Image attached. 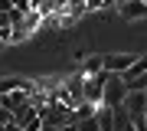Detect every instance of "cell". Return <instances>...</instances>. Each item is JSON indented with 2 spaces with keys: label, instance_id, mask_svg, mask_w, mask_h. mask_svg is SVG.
Wrapping results in <instances>:
<instances>
[{
  "label": "cell",
  "instance_id": "cell-1",
  "mask_svg": "<svg viewBox=\"0 0 147 131\" xmlns=\"http://www.w3.org/2000/svg\"><path fill=\"white\" fill-rule=\"evenodd\" d=\"M124 95H127V82L115 72H105V85H101V105L108 108H118L124 105Z\"/></svg>",
  "mask_w": 147,
  "mask_h": 131
},
{
  "label": "cell",
  "instance_id": "cell-2",
  "mask_svg": "<svg viewBox=\"0 0 147 131\" xmlns=\"http://www.w3.org/2000/svg\"><path fill=\"white\" fill-rule=\"evenodd\" d=\"M134 52H111V56H105V72H115V75H124L127 66L134 62Z\"/></svg>",
  "mask_w": 147,
  "mask_h": 131
},
{
  "label": "cell",
  "instance_id": "cell-3",
  "mask_svg": "<svg viewBox=\"0 0 147 131\" xmlns=\"http://www.w3.org/2000/svg\"><path fill=\"white\" fill-rule=\"evenodd\" d=\"M124 111L131 118H141V115H147V92H127L124 95Z\"/></svg>",
  "mask_w": 147,
  "mask_h": 131
},
{
  "label": "cell",
  "instance_id": "cell-4",
  "mask_svg": "<svg viewBox=\"0 0 147 131\" xmlns=\"http://www.w3.org/2000/svg\"><path fill=\"white\" fill-rule=\"evenodd\" d=\"M101 85H105V72L98 75H85V102L88 105H101Z\"/></svg>",
  "mask_w": 147,
  "mask_h": 131
},
{
  "label": "cell",
  "instance_id": "cell-5",
  "mask_svg": "<svg viewBox=\"0 0 147 131\" xmlns=\"http://www.w3.org/2000/svg\"><path fill=\"white\" fill-rule=\"evenodd\" d=\"M118 13L124 20H144L147 16V3L144 0H127V3H118Z\"/></svg>",
  "mask_w": 147,
  "mask_h": 131
},
{
  "label": "cell",
  "instance_id": "cell-6",
  "mask_svg": "<svg viewBox=\"0 0 147 131\" xmlns=\"http://www.w3.org/2000/svg\"><path fill=\"white\" fill-rule=\"evenodd\" d=\"M42 20H46V16H42L39 10H26V13H23V20L16 23V26H20V30H26L30 36H33V33H39V30H42Z\"/></svg>",
  "mask_w": 147,
  "mask_h": 131
},
{
  "label": "cell",
  "instance_id": "cell-7",
  "mask_svg": "<svg viewBox=\"0 0 147 131\" xmlns=\"http://www.w3.org/2000/svg\"><path fill=\"white\" fill-rule=\"evenodd\" d=\"M26 102H30V89H13V92H7V95H3V108H10V111L23 108Z\"/></svg>",
  "mask_w": 147,
  "mask_h": 131
},
{
  "label": "cell",
  "instance_id": "cell-8",
  "mask_svg": "<svg viewBox=\"0 0 147 131\" xmlns=\"http://www.w3.org/2000/svg\"><path fill=\"white\" fill-rule=\"evenodd\" d=\"M95 118H98V131H115V108L98 105L95 108Z\"/></svg>",
  "mask_w": 147,
  "mask_h": 131
},
{
  "label": "cell",
  "instance_id": "cell-9",
  "mask_svg": "<svg viewBox=\"0 0 147 131\" xmlns=\"http://www.w3.org/2000/svg\"><path fill=\"white\" fill-rule=\"evenodd\" d=\"M82 72L85 75H98V72H105V56H98V52H95V56H82Z\"/></svg>",
  "mask_w": 147,
  "mask_h": 131
},
{
  "label": "cell",
  "instance_id": "cell-10",
  "mask_svg": "<svg viewBox=\"0 0 147 131\" xmlns=\"http://www.w3.org/2000/svg\"><path fill=\"white\" fill-rule=\"evenodd\" d=\"M144 72H147V56H137L134 62L127 66V72L121 75V79H124V82H131V79H137V75H144Z\"/></svg>",
  "mask_w": 147,
  "mask_h": 131
},
{
  "label": "cell",
  "instance_id": "cell-11",
  "mask_svg": "<svg viewBox=\"0 0 147 131\" xmlns=\"http://www.w3.org/2000/svg\"><path fill=\"white\" fill-rule=\"evenodd\" d=\"M75 125H79V131H98V118L88 115V118H79Z\"/></svg>",
  "mask_w": 147,
  "mask_h": 131
},
{
  "label": "cell",
  "instance_id": "cell-12",
  "mask_svg": "<svg viewBox=\"0 0 147 131\" xmlns=\"http://www.w3.org/2000/svg\"><path fill=\"white\" fill-rule=\"evenodd\" d=\"M13 26V10H0V30Z\"/></svg>",
  "mask_w": 147,
  "mask_h": 131
},
{
  "label": "cell",
  "instance_id": "cell-13",
  "mask_svg": "<svg viewBox=\"0 0 147 131\" xmlns=\"http://www.w3.org/2000/svg\"><path fill=\"white\" fill-rule=\"evenodd\" d=\"M10 118H13V111H10V108H3V105H0V125H10Z\"/></svg>",
  "mask_w": 147,
  "mask_h": 131
},
{
  "label": "cell",
  "instance_id": "cell-14",
  "mask_svg": "<svg viewBox=\"0 0 147 131\" xmlns=\"http://www.w3.org/2000/svg\"><path fill=\"white\" fill-rule=\"evenodd\" d=\"M85 10H88V13H98L101 10V0H85Z\"/></svg>",
  "mask_w": 147,
  "mask_h": 131
},
{
  "label": "cell",
  "instance_id": "cell-15",
  "mask_svg": "<svg viewBox=\"0 0 147 131\" xmlns=\"http://www.w3.org/2000/svg\"><path fill=\"white\" fill-rule=\"evenodd\" d=\"M69 3H72V0H53V7H56V10H59V13H62V10H65V7H69Z\"/></svg>",
  "mask_w": 147,
  "mask_h": 131
},
{
  "label": "cell",
  "instance_id": "cell-16",
  "mask_svg": "<svg viewBox=\"0 0 147 131\" xmlns=\"http://www.w3.org/2000/svg\"><path fill=\"white\" fill-rule=\"evenodd\" d=\"M0 10H13V0H0Z\"/></svg>",
  "mask_w": 147,
  "mask_h": 131
},
{
  "label": "cell",
  "instance_id": "cell-17",
  "mask_svg": "<svg viewBox=\"0 0 147 131\" xmlns=\"http://www.w3.org/2000/svg\"><path fill=\"white\" fill-rule=\"evenodd\" d=\"M3 131H20V128H16V125H13V121H10V125H3Z\"/></svg>",
  "mask_w": 147,
  "mask_h": 131
}]
</instances>
